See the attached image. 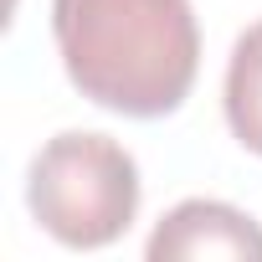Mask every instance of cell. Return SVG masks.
Instances as JSON below:
<instances>
[{"label":"cell","instance_id":"6da1fadb","mask_svg":"<svg viewBox=\"0 0 262 262\" xmlns=\"http://www.w3.org/2000/svg\"><path fill=\"white\" fill-rule=\"evenodd\" d=\"M52 36L67 82L123 118L175 113L201 72L190 0H52Z\"/></svg>","mask_w":262,"mask_h":262},{"label":"cell","instance_id":"277c9868","mask_svg":"<svg viewBox=\"0 0 262 262\" xmlns=\"http://www.w3.org/2000/svg\"><path fill=\"white\" fill-rule=\"evenodd\" d=\"M226 128L231 139L262 160V21H252L226 62Z\"/></svg>","mask_w":262,"mask_h":262},{"label":"cell","instance_id":"7a4b0ae2","mask_svg":"<svg viewBox=\"0 0 262 262\" xmlns=\"http://www.w3.org/2000/svg\"><path fill=\"white\" fill-rule=\"evenodd\" d=\"M139 165L108 134H67L47 139L26 175V206L47 236L72 252H93L118 242L139 216Z\"/></svg>","mask_w":262,"mask_h":262},{"label":"cell","instance_id":"3957f363","mask_svg":"<svg viewBox=\"0 0 262 262\" xmlns=\"http://www.w3.org/2000/svg\"><path fill=\"white\" fill-rule=\"evenodd\" d=\"M144 252L149 262H201V257L262 262V226L226 201H180L155 226Z\"/></svg>","mask_w":262,"mask_h":262}]
</instances>
